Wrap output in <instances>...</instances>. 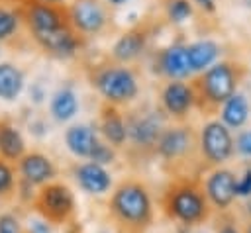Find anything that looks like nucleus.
<instances>
[{
    "instance_id": "1",
    "label": "nucleus",
    "mask_w": 251,
    "mask_h": 233,
    "mask_svg": "<svg viewBox=\"0 0 251 233\" xmlns=\"http://www.w3.org/2000/svg\"><path fill=\"white\" fill-rule=\"evenodd\" d=\"M108 208L120 233H147L153 223V202L139 180H124L114 190Z\"/></svg>"
},
{
    "instance_id": "2",
    "label": "nucleus",
    "mask_w": 251,
    "mask_h": 233,
    "mask_svg": "<svg viewBox=\"0 0 251 233\" xmlns=\"http://www.w3.org/2000/svg\"><path fill=\"white\" fill-rule=\"evenodd\" d=\"M163 211L169 219L192 227L210 217V202L206 192L196 182L182 178L167 186L163 194Z\"/></svg>"
},
{
    "instance_id": "3",
    "label": "nucleus",
    "mask_w": 251,
    "mask_h": 233,
    "mask_svg": "<svg viewBox=\"0 0 251 233\" xmlns=\"http://www.w3.org/2000/svg\"><path fill=\"white\" fill-rule=\"evenodd\" d=\"M239 65L233 63H216L206 69L202 76H198L190 88L194 92V100H204L212 106L224 104L227 98L235 94V86L239 80Z\"/></svg>"
},
{
    "instance_id": "4",
    "label": "nucleus",
    "mask_w": 251,
    "mask_h": 233,
    "mask_svg": "<svg viewBox=\"0 0 251 233\" xmlns=\"http://www.w3.org/2000/svg\"><path fill=\"white\" fill-rule=\"evenodd\" d=\"M33 208L43 217V221L61 225L75 217V196L71 188L63 182H47L39 188L33 198Z\"/></svg>"
},
{
    "instance_id": "5",
    "label": "nucleus",
    "mask_w": 251,
    "mask_h": 233,
    "mask_svg": "<svg viewBox=\"0 0 251 233\" xmlns=\"http://www.w3.org/2000/svg\"><path fill=\"white\" fill-rule=\"evenodd\" d=\"M108 104H124L137 94V80L124 67H108L96 72L92 82Z\"/></svg>"
},
{
    "instance_id": "6",
    "label": "nucleus",
    "mask_w": 251,
    "mask_h": 233,
    "mask_svg": "<svg viewBox=\"0 0 251 233\" xmlns=\"http://www.w3.org/2000/svg\"><path fill=\"white\" fill-rule=\"evenodd\" d=\"M200 149L208 163L222 164L233 153V139L222 121H208L200 133Z\"/></svg>"
},
{
    "instance_id": "7",
    "label": "nucleus",
    "mask_w": 251,
    "mask_h": 233,
    "mask_svg": "<svg viewBox=\"0 0 251 233\" xmlns=\"http://www.w3.org/2000/svg\"><path fill=\"white\" fill-rule=\"evenodd\" d=\"M194 145V135L190 131V127H173V129H165L157 141V155L167 159V161H175L184 157L186 153H190Z\"/></svg>"
},
{
    "instance_id": "8",
    "label": "nucleus",
    "mask_w": 251,
    "mask_h": 233,
    "mask_svg": "<svg viewBox=\"0 0 251 233\" xmlns=\"http://www.w3.org/2000/svg\"><path fill=\"white\" fill-rule=\"evenodd\" d=\"M208 202L220 210H226L235 198V176L227 168H216L206 180Z\"/></svg>"
},
{
    "instance_id": "9",
    "label": "nucleus",
    "mask_w": 251,
    "mask_h": 233,
    "mask_svg": "<svg viewBox=\"0 0 251 233\" xmlns=\"http://www.w3.org/2000/svg\"><path fill=\"white\" fill-rule=\"evenodd\" d=\"M71 22L76 29L84 31V33H96L102 29L106 18H104V10L100 8V4L96 0H76L71 6Z\"/></svg>"
},
{
    "instance_id": "10",
    "label": "nucleus",
    "mask_w": 251,
    "mask_h": 233,
    "mask_svg": "<svg viewBox=\"0 0 251 233\" xmlns=\"http://www.w3.org/2000/svg\"><path fill=\"white\" fill-rule=\"evenodd\" d=\"M27 22H29V27L33 29V35L45 33V31H55V29H61L67 25L65 14L57 6L47 4V2H35L33 6H29Z\"/></svg>"
},
{
    "instance_id": "11",
    "label": "nucleus",
    "mask_w": 251,
    "mask_h": 233,
    "mask_svg": "<svg viewBox=\"0 0 251 233\" xmlns=\"http://www.w3.org/2000/svg\"><path fill=\"white\" fill-rule=\"evenodd\" d=\"M20 172L25 178V182L43 186L53 180L55 176V166L49 161V157L41 153H27L20 159Z\"/></svg>"
},
{
    "instance_id": "12",
    "label": "nucleus",
    "mask_w": 251,
    "mask_h": 233,
    "mask_svg": "<svg viewBox=\"0 0 251 233\" xmlns=\"http://www.w3.org/2000/svg\"><path fill=\"white\" fill-rule=\"evenodd\" d=\"M127 127V137L133 141V145L149 149V147H157V141L163 133L161 121L155 116H141L131 119L129 123H126Z\"/></svg>"
},
{
    "instance_id": "13",
    "label": "nucleus",
    "mask_w": 251,
    "mask_h": 233,
    "mask_svg": "<svg viewBox=\"0 0 251 233\" xmlns=\"http://www.w3.org/2000/svg\"><path fill=\"white\" fill-rule=\"evenodd\" d=\"M35 39L39 41V45L45 51H49L55 57H71L78 47L76 35L73 33V29L69 25H65L61 29H55V31L35 33Z\"/></svg>"
},
{
    "instance_id": "14",
    "label": "nucleus",
    "mask_w": 251,
    "mask_h": 233,
    "mask_svg": "<svg viewBox=\"0 0 251 233\" xmlns=\"http://www.w3.org/2000/svg\"><path fill=\"white\" fill-rule=\"evenodd\" d=\"M75 178L78 186L88 194H104L112 186L110 172L96 163H84L75 168Z\"/></svg>"
},
{
    "instance_id": "15",
    "label": "nucleus",
    "mask_w": 251,
    "mask_h": 233,
    "mask_svg": "<svg viewBox=\"0 0 251 233\" xmlns=\"http://www.w3.org/2000/svg\"><path fill=\"white\" fill-rule=\"evenodd\" d=\"M161 100H163L165 110H167L171 116L180 117V116H184V114L190 110V106L194 104V92H192V88H190L188 84H184V82H180V80H173V82H169V84L165 86Z\"/></svg>"
},
{
    "instance_id": "16",
    "label": "nucleus",
    "mask_w": 251,
    "mask_h": 233,
    "mask_svg": "<svg viewBox=\"0 0 251 233\" xmlns=\"http://www.w3.org/2000/svg\"><path fill=\"white\" fill-rule=\"evenodd\" d=\"M100 129L106 137V141H110L114 147H120L126 143L127 139V127L126 121L122 117V114L114 108V104H104L102 108V117H100Z\"/></svg>"
},
{
    "instance_id": "17",
    "label": "nucleus",
    "mask_w": 251,
    "mask_h": 233,
    "mask_svg": "<svg viewBox=\"0 0 251 233\" xmlns=\"http://www.w3.org/2000/svg\"><path fill=\"white\" fill-rule=\"evenodd\" d=\"M96 141H98L96 133H94L88 125H82V123L69 127L67 133H65V143H67L69 151H71L73 155H76V157L88 159L90 153H92V149H94V143H96Z\"/></svg>"
},
{
    "instance_id": "18",
    "label": "nucleus",
    "mask_w": 251,
    "mask_h": 233,
    "mask_svg": "<svg viewBox=\"0 0 251 233\" xmlns=\"http://www.w3.org/2000/svg\"><path fill=\"white\" fill-rule=\"evenodd\" d=\"M161 70L171 78H184L190 74V65L186 57V47L173 45L161 53Z\"/></svg>"
},
{
    "instance_id": "19",
    "label": "nucleus",
    "mask_w": 251,
    "mask_h": 233,
    "mask_svg": "<svg viewBox=\"0 0 251 233\" xmlns=\"http://www.w3.org/2000/svg\"><path fill=\"white\" fill-rule=\"evenodd\" d=\"M220 55V47L214 41H196L190 43L186 47V57H188V65L190 70H204L210 69V65L216 61V57Z\"/></svg>"
},
{
    "instance_id": "20",
    "label": "nucleus",
    "mask_w": 251,
    "mask_h": 233,
    "mask_svg": "<svg viewBox=\"0 0 251 233\" xmlns=\"http://www.w3.org/2000/svg\"><path fill=\"white\" fill-rule=\"evenodd\" d=\"M145 47V33L139 31V29H133V31H127L124 33L116 43H114V49H112V55L116 61H131L135 59Z\"/></svg>"
},
{
    "instance_id": "21",
    "label": "nucleus",
    "mask_w": 251,
    "mask_h": 233,
    "mask_svg": "<svg viewBox=\"0 0 251 233\" xmlns=\"http://www.w3.org/2000/svg\"><path fill=\"white\" fill-rule=\"evenodd\" d=\"M249 117V104L243 94H233L224 102L222 108V123L226 127H241Z\"/></svg>"
},
{
    "instance_id": "22",
    "label": "nucleus",
    "mask_w": 251,
    "mask_h": 233,
    "mask_svg": "<svg viewBox=\"0 0 251 233\" xmlns=\"http://www.w3.org/2000/svg\"><path fill=\"white\" fill-rule=\"evenodd\" d=\"M24 88V74L10 63H0V98L16 100Z\"/></svg>"
},
{
    "instance_id": "23",
    "label": "nucleus",
    "mask_w": 251,
    "mask_h": 233,
    "mask_svg": "<svg viewBox=\"0 0 251 233\" xmlns=\"http://www.w3.org/2000/svg\"><path fill=\"white\" fill-rule=\"evenodd\" d=\"M24 139L20 131L8 123L0 125V155L8 161H20L24 157Z\"/></svg>"
},
{
    "instance_id": "24",
    "label": "nucleus",
    "mask_w": 251,
    "mask_h": 233,
    "mask_svg": "<svg viewBox=\"0 0 251 233\" xmlns=\"http://www.w3.org/2000/svg\"><path fill=\"white\" fill-rule=\"evenodd\" d=\"M76 110H78V100H76V94L71 88H61L51 98V116L57 121L71 119L76 114Z\"/></svg>"
},
{
    "instance_id": "25",
    "label": "nucleus",
    "mask_w": 251,
    "mask_h": 233,
    "mask_svg": "<svg viewBox=\"0 0 251 233\" xmlns=\"http://www.w3.org/2000/svg\"><path fill=\"white\" fill-rule=\"evenodd\" d=\"M88 159H90V163H96V164H110V163H114L116 153H114V149L110 145H106L102 141H96Z\"/></svg>"
},
{
    "instance_id": "26",
    "label": "nucleus",
    "mask_w": 251,
    "mask_h": 233,
    "mask_svg": "<svg viewBox=\"0 0 251 233\" xmlns=\"http://www.w3.org/2000/svg\"><path fill=\"white\" fill-rule=\"evenodd\" d=\"M167 14L173 22H184L192 14V6L188 0H171L167 4Z\"/></svg>"
},
{
    "instance_id": "27",
    "label": "nucleus",
    "mask_w": 251,
    "mask_h": 233,
    "mask_svg": "<svg viewBox=\"0 0 251 233\" xmlns=\"http://www.w3.org/2000/svg\"><path fill=\"white\" fill-rule=\"evenodd\" d=\"M14 190V172L12 168L0 161V196H6Z\"/></svg>"
},
{
    "instance_id": "28",
    "label": "nucleus",
    "mask_w": 251,
    "mask_h": 233,
    "mask_svg": "<svg viewBox=\"0 0 251 233\" xmlns=\"http://www.w3.org/2000/svg\"><path fill=\"white\" fill-rule=\"evenodd\" d=\"M18 25V20L12 12H6V10H0V39L12 35V31L16 29Z\"/></svg>"
},
{
    "instance_id": "29",
    "label": "nucleus",
    "mask_w": 251,
    "mask_h": 233,
    "mask_svg": "<svg viewBox=\"0 0 251 233\" xmlns=\"http://www.w3.org/2000/svg\"><path fill=\"white\" fill-rule=\"evenodd\" d=\"M0 233H24V231L20 227V221L14 215L4 213L0 215Z\"/></svg>"
},
{
    "instance_id": "30",
    "label": "nucleus",
    "mask_w": 251,
    "mask_h": 233,
    "mask_svg": "<svg viewBox=\"0 0 251 233\" xmlns=\"http://www.w3.org/2000/svg\"><path fill=\"white\" fill-rule=\"evenodd\" d=\"M235 196H251V168L245 170L241 180H235Z\"/></svg>"
},
{
    "instance_id": "31",
    "label": "nucleus",
    "mask_w": 251,
    "mask_h": 233,
    "mask_svg": "<svg viewBox=\"0 0 251 233\" xmlns=\"http://www.w3.org/2000/svg\"><path fill=\"white\" fill-rule=\"evenodd\" d=\"M235 147H237V151H239L241 155L251 157V131H243V133L237 137Z\"/></svg>"
},
{
    "instance_id": "32",
    "label": "nucleus",
    "mask_w": 251,
    "mask_h": 233,
    "mask_svg": "<svg viewBox=\"0 0 251 233\" xmlns=\"http://www.w3.org/2000/svg\"><path fill=\"white\" fill-rule=\"evenodd\" d=\"M29 233H51V229H49V225H47V221H31L29 223Z\"/></svg>"
},
{
    "instance_id": "33",
    "label": "nucleus",
    "mask_w": 251,
    "mask_h": 233,
    "mask_svg": "<svg viewBox=\"0 0 251 233\" xmlns=\"http://www.w3.org/2000/svg\"><path fill=\"white\" fill-rule=\"evenodd\" d=\"M218 233H239V231L231 219H222V223L218 225Z\"/></svg>"
},
{
    "instance_id": "34",
    "label": "nucleus",
    "mask_w": 251,
    "mask_h": 233,
    "mask_svg": "<svg viewBox=\"0 0 251 233\" xmlns=\"http://www.w3.org/2000/svg\"><path fill=\"white\" fill-rule=\"evenodd\" d=\"M202 10H208V12H214L216 10V4H214V0H194Z\"/></svg>"
},
{
    "instance_id": "35",
    "label": "nucleus",
    "mask_w": 251,
    "mask_h": 233,
    "mask_svg": "<svg viewBox=\"0 0 251 233\" xmlns=\"http://www.w3.org/2000/svg\"><path fill=\"white\" fill-rule=\"evenodd\" d=\"M110 4H114V6H120V4H126L127 0H108Z\"/></svg>"
},
{
    "instance_id": "36",
    "label": "nucleus",
    "mask_w": 251,
    "mask_h": 233,
    "mask_svg": "<svg viewBox=\"0 0 251 233\" xmlns=\"http://www.w3.org/2000/svg\"><path fill=\"white\" fill-rule=\"evenodd\" d=\"M247 211L251 213V198H249V202H247Z\"/></svg>"
},
{
    "instance_id": "37",
    "label": "nucleus",
    "mask_w": 251,
    "mask_h": 233,
    "mask_svg": "<svg viewBox=\"0 0 251 233\" xmlns=\"http://www.w3.org/2000/svg\"><path fill=\"white\" fill-rule=\"evenodd\" d=\"M41 2H47V4H53V2H61V0H41Z\"/></svg>"
},
{
    "instance_id": "38",
    "label": "nucleus",
    "mask_w": 251,
    "mask_h": 233,
    "mask_svg": "<svg viewBox=\"0 0 251 233\" xmlns=\"http://www.w3.org/2000/svg\"><path fill=\"white\" fill-rule=\"evenodd\" d=\"M245 233H251V223H249V225L245 227Z\"/></svg>"
}]
</instances>
